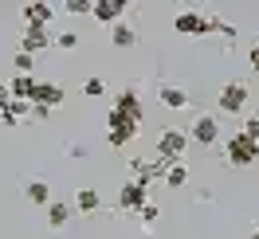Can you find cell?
<instances>
[{
    "label": "cell",
    "mask_w": 259,
    "mask_h": 239,
    "mask_svg": "<svg viewBox=\"0 0 259 239\" xmlns=\"http://www.w3.org/2000/svg\"><path fill=\"white\" fill-rule=\"evenodd\" d=\"M138 129H142V122H138L134 114H126V110H118V106H110V114H106V141H110L114 149L130 145L134 137H138Z\"/></svg>",
    "instance_id": "cell-1"
},
{
    "label": "cell",
    "mask_w": 259,
    "mask_h": 239,
    "mask_svg": "<svg viewBox=\"0 0 259 239\" xmlns=\"http://www.w3.org/2000/svg\"><path fill=\"white\" fill-rule=\"evenodd\" d=\"M224 157L232 161V165L247 169V165H255V161H259V141H255V137H247V133L240 129V133H232V137H228Z\"/></svg>",
    "instance_id": "cell-2"
},
{
    "label": "cell",
    "mask_w": 259,
    "mask_h": 239,
    "mask_svg": "<svg viewBox=\"0 0 259 239\" xmlns=\"http://www.w3.org/2000/svg\"><path fill=\"white\" fill-rule=\"evenodd\" d=\"M189 141H193V137H189L185 129H173V126L161 129V137H157V157L173 165V161H181V153L189 149Z\"/></svg>",
    "instance_id": "cell-3"
},
{
    "label": "cell",
    "mask_w": 259,
    "mask_h": 239,
    "mask_svg": "<svg viewBox=\"0 0 259 239\" xmlns=\"http://www.w3.org/2000/svg\"><path fill=\"white\" fill-rule=\"evenodd\" d=\"M216 24H220V20L204 16V12H177V16H173V28H177L181 35H208V32H216Z\"/></svg>",
    "instance_id": "cell-4"
},
{
    "label": "cell",
    "mask_w": 259,
    "mask_h": 239,
    "mask_svg": "<svg viewBox=\"0 0 259 239\" xmlns=\"http://www.w3.org/2000/svg\"><path fill=\"white\" fill-rule=\"evenodd\" d=\"M247 98H251L247 82H224V86H220V98H216V106H220V114H240L243 106H247Z\"/></svg>",
    "instance_id": "cell-5"
},
{
    "label": "cell",
    "mask_w": 259,
    "mask_h": 239,
    "mask_svg": "<svg viewBox=\"0 0 259 239\" xmlns=\"http://www.w3.org/2000/svg\"><path fill=\"white\" fill-rule=\"evenodd\" d=\"M20 16H24V28H51L55 8L44 0H32V4H20Z\"/></svg>",
    "instance_id": "cell-6"
},
{
    "label": "cell",
    "mask_w": 259,
    "mask_h": 239,
    "mask_svg": "<svg viewBox=\"0 0 259 239\" xmlns=\"http://www.w3.org/2000/svg\"><path fill=\"white\" fill-rule=\"evenodd\" d=\"M55 43V35H51V28H24V35H20V51H28V55H35V51H44Z\"/></svg>",
    "instance_id": "cell-7"
},
{
    "label": "cell",
    "mask_w": 259,
    "mask_h": 239,
    "mask_svg": "<svg viewBox=\"0 0 259 239\" xmlns=\"http://www.w3.org/2000/svg\"><path fill=\"white\" fill-rule=\"evenodd\" d=\"M118 204L126 208V212H142V208L149 204V200H146V184L126 180V184H122V192H118Z\"/></svg>",
    "instance_id": "cell-8"
},
{
    "label": "cell",
    "mask_w": 259,
    "mask_h": 239,
    "mask_svg": "<svg viewBox=\"0 0 259 239\" xmlns=\"http://www.w3.org/2000/svg\"><path fill=\"white\" fill-rule=\"evenodd\" d=\"M122 12H126V4H122V0H95V12H91V16L98 20V24H122Z\"/></svg>",
    "instance_id": "cell-9"
},
{
    "label": "cell",
    "mask_w": 259,
    "mask_h": 239,
    "mask_svg": "<svg viewBox=\"0 0 259 239\" xmlns=\"http://www.w3.org/2000/svg\"><path fill=\"white\" fill-rule=\"evenodd\" d=\"M189 137H193V141H200V145H212L216 137H220V126H216V118L200 114V118L193 122V129H189Z\"/></svg>",
    "instance_id": "cell-10"
},
{
    "label": "cell",
    "mask_w": 259,
    "mask_h": 239,
    "mask_svg": "<svg viewBox=\"0 0 259 239\" xmlns=\"http://www.w3.org/2000/svg\"><path fill=\"white\" fill-rule=\"evenodd\" d=\"M32 106H48V110L63 106V86H59V82H39V86H35Z\"/></svg>",
    "instance_id": "cell-11"
},
{
    "label": "cell",
    "mask_w": 259,
    "mask_h": 239,
    "mask_svg": "<svg viewBox=\"0 0 259 239\" xmlns=\"http://www.w3.org/2000/svg\"><path fill=\"white\" fill-rule=\"evenodd\" d=\"M35 86H39V82H35L32 75H16V79L8 82V94L20 98V102H32V98H35Z\"/></svg>",
    "instance_id": "cell-12"
},
{
    "label": "cell",
    "mask_w": 259,
    "mask_h": 239,
    "mask_svg": "<svg viewBox=\"0 0 259 239\" xmlns=\"http://www.w3.org/2000/svg\"><path fill=\"white\" fill-rule=\"evenodd\" d=\"M114 106H118V110H126V114H134L138 122H146V106H142L138 90H122V94L114 98Z\"/></svg>",
    "instance_id": "cell-13"
},
{
    "label": "cell",
    "mask_w": 259,
    "mask_h": 239,
    "mask_svg": "<svg viewBox=\"0 0 259 239\" xmlns=\"http://www.w3.org/2000/svg\"><path fill=\"white\" fill-rule=\"evenodd\" d=\"M32 110H35L32 102H20V98H8V102H4V126H16V122H24V118H28Z\"/></svg>",
    "instance_id": "cell-14"
},
{
    "label": "cell",
    "mask_w": 259,
    "mask_h": 239,
    "mask_svg": "<svg viewBox=\"0 0 259 239\" xmlns=\"http://www.w3.org/2000/svg\"><path fill=\"white\" fill-rule=\"evenodd\" d=\"M157 98H161V106H169V110H185V106H189V94H185L181 86H169V82L157 90Z\"/></svg>",
    "instance_id": "cell-15"
},
{
    "label": "cell",
    "mask_w": 259,
    "mask_h": 239,
    "mask_svg": "<svg viewBox=\"0 0 259 239\" xmlns=\"http://www.w3.org/2000/svg\"><path fill=\"white\" fill-rule=\"evenodd\" d=\"M24 196H28L32 204H44V208H51V204H55V200H51V184H48V180H28Z\"/></svg>",
    "instance_id": "cell-16"
},
{
    "label": "cell",
    "mask_w": 259,
    "mask_h": 239,
    "mask_svg": "<svg viewBox=\"0 0 259 239\" xmlns=\"http://www.w3.org/2000/svg\"><path fill=\"white\" fill-rule=\"evenodd\" d=\"M110 43L126 51V47H134V43H138V32H134L126 20H122V24H114V28H110Z\"/></svg>",
    "instance_id": "cell-17"
},
{
    "label": "cell",
    "mask_w": 259,
    "mask_h": 239,
    "mask_svg": "<svg viewBox=\"0 0 259 239\" xmlns=\"http://www.w3.org/2000/svg\"><path fill=\"white\" fill-rule=\"evenodd\" d=\"M75 208H79L82 216H91V212L102 208V196H98L95 188H79V192H75Z\"/></svg>",
    "instance_id": "cell-18"
},
{
    "label": "cell",
    "mask_w": 259,
    "mask_h": 239,
    "mask_svg": "<svg viewBox=\"0 0 259 239\" xmlns=\"http://www.w3.org/2000/svg\"><path fill=\"white\" fill-rule=\"evenodd\" d=\"M165 184H169V188H185V184H189V169H185L181 161H173L169 173H165Z\"/></svg>",
    "instance_id": "cell-19"
},
{
    "label": "cell",
    "mask_w": 259,
    "mask_h": 239,
    "mask_svg": "<svg viewBox=\"0 0 259 239\" xmlns=\"http://www.w3.org/2000/svg\"><path fill=\"white\" fill-rule=\"evenodd\" d=\"M67 220H71V204H59V200H55V204L48 208V223L51 227H63Z\"/></svg>",
    "instance_id": "cell-20"
},
{
    "label": "cell",
    "mask_w": 259,
    "mask_h": 239,
    "mask_svg": "<svg viewBox=\"0 0 259 239\" xmlns=\"http://www.w3.org/2000/svg\"><path fill=\"white\" fill-rule=\"evenodd\" d=\"M63 8L71 16H87V12H95V0H67Z\"/></svg>",
    "instance_id": "cell-21"
},
{
    "label": "cell",
    "mask_w": 259,
    "mask_h": 239,
    "mask_svg": "<svg viewBox=\"0 0 259 239\" xmlns=\"http://www.w3.org/2000/svg\"><path fill=\"white\" fill-rule=\"evenodd\" d=\"M55 47H59V51L79 47V35H75V32H59V35H55Z\"/></svg>",
    "instance_id": "cell-22"
},
{
    "label": "cell",
    "mask_w": 259,
    "mask_h": 239,
    "mask_svg": "<svg viewBox=\"0 0 259 239\" xmlns=\"http://www.w3.org/2000/svg\"><path fill=\"white\" fill-rule=\"evenodd\" d=\"M12 63H16V75H32V55H28V51H16V59H12Z\"/></svg>",
    "instance_id": "cell-23"
},
{
    "label": "cell",
    "mask_w": 259,
    "mask_h": 239,
    "mask_svg": "<svg viewBox=\"0 0 259 239\" xmlns=\"http://www.w3.org/2000/svg\"><path fill=\"white\" fill-rule=\"evenodd\" d=\"M102 90H106V82H102V79H87V82H82V94H91V98H98Z\"/></svg>",
    "instance_id": "cell-24"
},
{
    "label": "cell",
    "mask_w": 259,
    "mask_h": 239,
    "mask_svg": "<svg viewBox=\"0 0 259 239\" xmlns=\"http://www.w3.org/2000/svg\"><path fill=\"white\" fill-rule=\"evenodd\" d=\"M243 133H247V137H255V141H259V118H247V122H243Z\"/></svg>",
    "instance_id": "cell-25"
},
{
    "label": "cell",
    "mask_w": 259,
    "mask_h": 239,
    "mask_svg": "<svg viewBox=\"0 0 259 239\" xmlns=\"http://www.w3.org/2000/svg\"><path fill=\"white\" fill-rule=\"evenodd\" d=\"M138 216H142V220H146V223H153V220H157V204H146V208H142V212H138Z\"/></svg>",
    "instance_id": "cell-26"
},
{
    "label": "cell",
    "mask_w": 259,
    "mask_h": 239,
    "mask_svg": "<svg viewBox=\"0 0 259 239\" xmlns=\"http://www.w3.org/2000/svg\"><path fill=\"white\" fill-rule=\"evenodd\" d=\"M247 63H251V71L259 75V43H251V51H247Z\"/></svg>",
    "instance_id": "cell-27"
},
{
    "label": "cell",
    "mask_w": 259,
    "mask_h": 239,
    "mask_svg": "<svg viewBox=\"0 0 259 239\" xmlns=\"http://www.w3.org/2000/svg\"><path fill=\"white\" fill-rule=\"evenodd\" d=\"M32 118H35V122H44V118H51V110H48V106H35Z\"/></svg>",
    "instance_id": "cell-28"
},
{
    "label": "cell",
    "mask_w": 259,
    "mask_h": 239,
    "mask_svg": "<svg viewBox=\"0 0 259 239\" xmlns=\"http://www.w3.org/2000/svg\"><path fill=\"white\" fill-rule=\"evenodd\" d=\"M251 239H259V227H255V235H251Z\"/></svg>",
    "instance_id": "cell-29"
}]
</instances>
